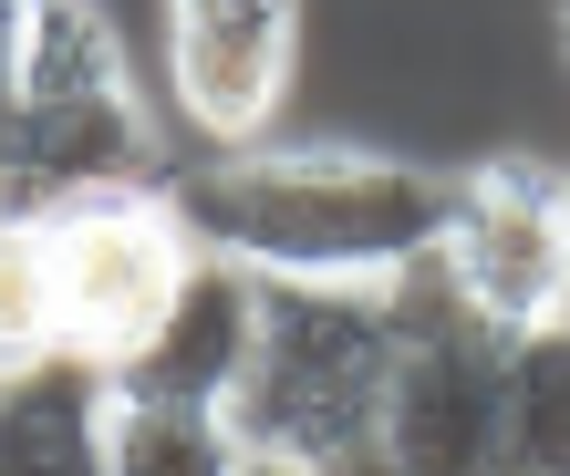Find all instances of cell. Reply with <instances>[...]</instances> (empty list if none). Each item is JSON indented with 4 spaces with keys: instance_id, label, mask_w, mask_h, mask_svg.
<instances>
[{
    "instance_id": "15",
    "label": "cell",
    "mask_w": 570,
    "mask_h": 476,
    "mask_svg": "<svg viewBox=\"0 0 570 476\" xmlns=\"http://www.w3.org/2000/svg\"><path fill=\"white\" fill-rule=\"evenodd\" d=\"M560 73H570V11H560Z\"/></svg>"
},
{
    "instance_id": "4",
    "label": "cell",
    "mask_w": 570,
    "mask_h": 476,
    "mask_svg": "<svg viewBox=\"0 0 570 476\" xmlns=\"http://www.w3.org/2000/svg\"><path fill=\"white\" fill-rule=\"evenodd\" d=\"M394 300L405 343L353 476H509V331H488L435 269L394 280Z\"/></svg>"
},
{
    "instance_id": "10",
    "label": "cell",
    "mask_w": 570,
    "mask_h": 476,
    "mask_svg": "<svg viewBox=\"0 0 570 476\" xmlns=\"http://www.w3.org/2000/svg\"><path fill=\"white\" fill-rule=\"evenodd\" d=\"M259 456L218 404H156V394H105V476H249Z\"/></svg>"
},
{
    "instance_id": "13",
    "label": "cell",
    "mask_w": 570,
    "mask_h": 476,
    "mask_svg": "<svg viewBox=\"0 0 570 476\" xmlns=\"http://www.w3.org/2000/svg\"><path fill=\"white\" fill-rule=\"evenodd\" d=\"M21 21H31V11L0 0V135H11V115H21Z\"/></svg>"
},
{
    "instance_id": "5",
    "label": "cell",
    "mask_w": 570,
    "mask_h": 476,
    "mask_svg": "<svg viewBox=\"0 0 570 476\" xmlns=\"http://www.w3.org/2000/svg\"><path fill=\"white\" fill-rule=\"evenodd\" d=\"M42 269H52V353L83 363V373H115L166 321V300L187 290L197 238L177 228L166 187L94 197V208L42 228Z\"/></svg>"
},
{
    "instance_id": "2",
    "label": "cell",
    "mask_w": 570,
    "mask_h": 476,
    "mask_svg": "<svg viewBox=\"0 0 570 476\" xmlns=\"http://www.w3.org/2000/svg\"><path fill=\"white\" fill-rule=\"evenodd\" d=\"M166 135L146 115L125 42L94 0H42L21 21V115L0 135V228H52L94 197L166 187Z\"/></svg>"
},
{
    "instance_id": "12",
    "label": "cell",
    "mask_w": 570,
    "mask_h": 476,
    "mask_svg": "<svg viewBox=\"0 0 570 476\" xmlns=\"http://www.w3.org/2000/svg\"><path fill=\"white\" fill-rule=\"evenodd\" d=\"M52 363V269L42 228H0V373Z\"/></svg>"
},
{
    "instance_id": "16",
    "label": "cell",
    "mask_w": 570,
    "mask_h": 476,
    "mask_svg": "<svg viewBox=\"0 0 570 476\" xmlns=\"http://www.w3.org/2000/svg\"><path fill=\"white\" fill-rule=\"evenodd\" d=\"M249 476H312V466H249Z\"/></svg>"
},
{
    "instance_id": "3",
    "label": "cell",
    "mask_w": 570,
    "mask_h": 476,
    "mask_svg": "<svg viewBox=\"0 0 570 476\" xmlns=\"http://www.w3.org/2000/svg\"><path fill=\"white\" fill-rule=\"evenodd\" d=\"M394 343H405V300H394V290L259 280L249 384H239V404H228L239 446H249L259 466L353 476L363 446H374L384 384H394Z\"/></svg>"
},
{
    "instance_id": "14",
    "label": "cell",
    "mask_w": 570,
    "mask_h": 476,
    "mask_svg": "<svg viewBox=\"0 0 570 476\" xmlns=\"http://www.w3.org/2000/svg\"><path fill=\"white\" fill-rule=\"evenodd\" d=\"M560 238H570V166H560Z\"/></svg>"
},
{
    "instance_id": "7",
    "label": "cell",
    "mask_w": 570,
    "mask_h": 476,
    "mask_svg": "<svg viewBox=\"0 0 570 476\" xmlns=\"http://www.w3.org/2000/svg\"><path fill=\"white\" fill-rule=\"evenodd\" d=\"M166 83H177L187 135H208V156L271 146L301 83V11L291 0H177L166 11Z\"/></svg>"
},
{
    "instance_id": "8",
    "label": "cell",
    "mask_w": 570,
    "mask_h": 476,
    "mask_svg": "<svg viewBox=\"0 0 570 476\" xmlns=\"http://www.w3.org/2000/svg\"><path fill=\"white\" fill-rule=\"evenodd\" d=\"M249 343H259V280H249L239 259H208V249H197L187 290L166 300V321L105 373V394L218 404V415H228V404H239V384H249Z\"/></svg>"
},
{
    "instance_id": "1",
    "label": "cell",
    "mask_w": 570,
    "mask_h": 476,
    "mask_svg": "<svg viewBox=\"0 0 570 476\" xmlns=\"http://www.w3.org/2000/svg\"><path fill=\"white\" fill-rule=\"evenodd\" d=\"M166 208L208 259H239L249 280H353L394 290L435 269L456 218V166L394 146H239L166 177Z\"/></svg>"
},
{
    "instance_id": "11",
    "label": "cell",
    "mask_w": 570,
    "mask_h": 476,
    "mask_svg": "<svg viewBox=\"0 0 570 476\" xmlns=\"http://www.w3.org/2000/svg\"><path fill=\"white\" fill-rule=\"evenodd\" d=\"M509 476H570V311L509 343Z\"/></svg>"
},
{
    "instance_id": "6",
    "label": "cell",
    "mask_w": 570,
    "mask_h": 476,
    "mask_svg": "<svg viewBox=\"0 0 570 476\" xmlns=\"http://www.w3.org/2000/svg\"><path fill=\"white\" fill-rule=\"evenodd\" d=\"M435 280L509 343L570 311L560 166L540 146H488L478 166H456V218H446V249H435Z\"/></svg>"
},
{
    "instance_id": "9",
    "label": "cell",
    "mask_w": 570,
    "mask_h": 476,
    "mask_svg": "<svg viewBox=\"0 0 570 476\" xmlns=\"http://www.w3.org/2000/svg\"><path fill=\"white\" fill-rule=\"evenodd\" d=\"M0 476H105V373L62 353L0 373Z\"/></svg>"
}]
</instances>
